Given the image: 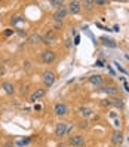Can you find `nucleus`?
<instances>
[{
    "instance_id": "17",
    "label": "nucleus",
    "mask_w": 129,
    "mask_h": 147,
    "mask_svg": "<svg viewBox=\"0 0 129 147\" xmlns=\"http://www.w3.org/2000/svg\"><path fill=\"white\" fill-rule=\"evenodd\" d=\"M111 106H116V107H119V109H122L123 106H125V101L122 100V98H113L111 100Z\"/></svg>"
},
{
    "instance_id": "4",
    "label": "nucleus",
    "mask_w": 129,
    "mask_h": 147,
    "mask_svg": "<svg viewBox=\"0 0 129 147\" xmlns=\"http://www.w3.org/2000/svg\"><path fill=\"white\" fill-rule=\"evenodd\" d=\"M43 83H45V86H52L55 83V73L54 71H45L43 73Z\"/></svg>"
},
{
    "instance_id": "20",
    "label": "nucleus",
    "mask_w": 129,
    "mask_h": 147,
    "mask_svg": "<svg viewBox=\"0 0 129 147\" xmlns=\"http://www.w3.org/2000/svg\"><path fill=\"white\" fill-rule=\"evenodd\" d=\"M50 5H52V6H62V2H61V0H52V2H49Z\"/></svg>"
},
{
    "instance_id": "12",
    "label": "nucleus",
    "mask_w": 129,
    "mask_h": 147,
    "mask_svg": "<svg viewBox=\"0 0 129 147\" xmlns=\"http://www.w3.org/2000/svg\"><path fill=\"white\" fill-rule=\"evenodd\" d=\"M89 82L93 86H102V83H104V77H102L101 74H93V76L89 77Z\"/></svg>"
},
{
    "instance_id": "16",
    "label": "nucleus",
    "mask_w": 129,
    "mask_h": 147,
    "mask_svg": "<svg viewBox=\"0 0 129 147\" xmlns=\"http://www.w3.org/2000/svg\"><path fill=\"white\" fill-rule=\"evenodd\" d=\"M79 113H80L83 117H91L93 111H92V109H89V107H80V109H79Z\"/></svg>"
},
{
    "instance_id": "27",
    "label": "nucleus",
    "mask_w": 129,
    "mask_h": 147,
    "mask_svg": "<svg viewBox=\"0 0 129 147\" xmlns=\"http://www.w3.org/2000/svg\"><path fill=\"white\" fill-rule=\"evenodd\" d=\"M123 88H125V91H126V92H129V85H128V82H126V80H123Z\"/></svg>"
},
{
    "instance_id": "18",
    "label": "nucleus",
    "mask_w": 129,
    "mask_h": 147,
    "mask_svg": "<svg viewBox=\"0 0 129 147\" xmlns=\"http://www.w3.org/2000/svg\"><path fill=\"white\" fill-rule=\"evenodd\" d=\"M80 5L85 7L86 11H91L92 7L95 6V3H93V0H85V2H83V3H80Z\"/></svg>"
},
{
    "instance_id": "29",
    "label": "nucleus",
    "mask_w": 129,
    "mask_h": 147,
    "mask_svg": "<svg viewBox=\"0 0 129 147\" xmlns=\"http://www.w3.org/2000/svg\"><path fill=\"white\" fill-rule=\"evenodd\" d=\"M97 67H104V63L99 59V61H97Z\"/></svg>"
},
{
    "instance_id": "13",
    "label": "nucleus",
    "mask_w": 129,
    "mask_h": 147,
    "mask_svg": "<svg viewBox=\"0 0 129 147\" xmlns=\"http://www.w3.org/2000/svg\"><path fill=\"white\" fill-rule=\"evenodd\" d=\"M2 89L7 94V95H13L15 94V86L11 82H3L2 83Z\"/></svg>"
},
{
    "instance_id": "31",
    "label": "nucleus",
    "mask_w": 129,
    "mask_h": 147,
    "mask_svg": "<svg viewBox=\"0 0 129 147\" xmlns=\"http://www.w3.org/2000/svg\"><path fill=\"white\" fill-rule=\"evenodd\" d=\"M114 123H116V126H120V120L116 119V120H114Z\"/></svg>"
},
{
    "instance_id": "14",
    "label": "nucleus",
    "mask_w": 129,
    "mask_h": 147,
    "mask_svg": "<svg viewBox=\"0 0 129 147\" xmlns=\"http://www.w3.org/2000/svg\"><path fill=\"white\" fill-rule=\"evenodd\" d=\"M39 42H42V37H40V34H37V33H33V34H30V36L27 37L28 45H36V43H39Z\"/></svg>"
},
{
    "instance_id": "2",
    "label": "nucleus",
    "mask_w": 129,
    "mask_h": 147,
    "mask_svg": "<svg viewBox=\"0 0 129 147\" xmlns=\"http://www.w3.org/2000/svg\"><path fill=\"white\" fill-rule=\"evenodd\" d=\"M42 42L45 43V45H55V43L58 42V39H56V34H55L52 30H48V31H46V34L43 36Z\"/></svg>"
},
{
    "instance_id": "23",
    "label": "nucleus",
    "mask_w": 129,
    "mask_h": 147,
    "mask_svg": "<svg viewBox=\"0 0 129 147\" xmlns=\"http://www.w3.org/2000/svg\"><path fill=\"white\" fill-rule=\"evenodd\" d=\"M24 18H21V16H13V20H12V24H18V22H21Z\"/></svg>"
},
{
    "instance_id": "19",
    "label": "nucleus",
    "mask_w": 129,
    "mask_h": 147,
    "mask_svg": "<svg viewBox=\"0 0 129 147\" xmlns=\"http://www.w3.org/2000/svg\"><path fill=\"white\" fill-rule=\"evenodd\" d=\"M30 143H31V138L28 137V138H25V140H19L18 143H16V146L22 147V146H27V144H30Z\"/></svg>"
},
{
    "instance_id": "3",
    "label": "nucleus",
    "mask_w": 129,
    "mask_h": 147,
    "mask_svg": "<svg viewBox=\"0 0 129 147\" xmlns=\"http://www.w3.org/2000/svg\"><path fill=\"white\" fill-rule=\"evenodd\" d=\"M67 13H68L67 7H65V6H59L58 9H56V12L54 13V20L58 21V22H62V20L67 16Z\"/></svg>"
},
{
    "instance_id": "5",
    "label": "nucleus",
    "mask_w": 129,
    "mask_h": 147,
    "mask_svg": "<svg viewBox=\"0 0 129 147\" xmlns=\"http://www.w3.org/2000/svg\"><path fill=\"white\" fill-rule=\"evenodd\" d=\"M54 113L56 116H65L68 113V109H67V106L64 104V102H56V104L54 106Z\"/></svg>"
},
{
    "instance_id": "1",
    "label": "nucleus",
    "mask_w": 129,
    "mask_h": 147,
    "mask_svg": "<svg viewBox=\"0 0 129 147\" xmlns=\"http://www.w3.org/2000/svg\"><path fill=\"white\" fill-rule=\"evenodd\" d=\"M55 58H56V54L54 52V51H50V49H45L40 54V59H42L43 64H52L55 61Z\"/></svg>"
},
{
    "instance_id": "11",
    "label": "nucleus",
    "mask_w": 129,
    "mask_h": 147,
    "mask_svg": "<svg viewBox=\"0 0 129 147\" xmlns=\"http://www.w3.org/2000/svg\"><path fill=\"white\" fill-rule=\"evenodd\" d=\"M101 91L104 92V94H107V95H113V97H116V95L119 94V88H117V86H114V85H107Z\"/></svg>"
},
{
    "instance_id": "6",
    "label": "nucleus",
    "mask_w": 129,
    "mask_h": 147,
    "mask_svg": "<svg viewBox=\"0 0 129 147\" xmlns=\"http://www.w3.org/2000/svg\"><path fill=\"white\" fill-rule=\"evenodd\" d=\"M70 144H71L73 147H83V144H85V138H83V135H80V134L73 135V137L70 138Z\"/></svg>"
},
{
    "instance_id": "22",
    "label": "nucleus",
    "mask_w": 129,
    "mask_h": 147,
    "mask_svg": "<svg viewBox=\"0 0 129 147\" xmlns=\"http://www.w3.org/2000/svg\"><path fill=\"white\" fill-rule=\"evenodd\" d=\"M114 65H116V67H117V70H119V71H122V73H123V74H126V73H128V71H126V70H125V68H123V67H122V65H120V64H119V63H114Z\"/></svg>"
},
{
    "instance_id": "30",
    "label": "nucleus",
    "mask_w": 129,
    "mask_h": 147,
    "mask_svg": "<svg viewBox=\"0 0 129 147\" xmlns=\"http://www.w3.org/2000/svg\"><path fill=\"white\" fill-rule=\"evenodd\" d=\"M3 147H13V144H12V143H6Z\"/></svg>"
},
{
    "instance_id": "8",
    "label": "nucleus",
    "mask_w": 129,
    "mask_h": 147,
    "mask_svg": "<svg viewBox=\"0 0 129 147\" xmlns=\"http://www.w3.org/2000/svg\"><path fill=\"white\" fill-rule=\"evenodd\" d=\"M67 134V123H64V122H59V123H56V126H55V135L56 137H64Z\"/></svg>"
},
{
    "instance_id": "24",
    "label": "nucleus",
    "mask_w": 129,
    "mask_h": 147,
    "mask_svg": "<svg viewBox=\"0 0 129 147\" xmlns=\"http://www.w3.org/2000/svg\"><path fill=\"white\" fill-rule=\"evenodd\" d=\"M5 73H6V67L3 64H0V77L5 76Z\"/></svg>"
},
{
    "instance_id": "15",
    "label": "nucleus",
    "mask_w": 129,
    "mask_h": 147,
    "mask_svg": "<svg viewBox=\"0 0 129 147\" xmlns=\"http://www.w3.org/2000/svg\"><path fill=\"white\" fill-rule=\"evenodd\" d=\"M101 42H102V45L107 46V48H116L117 46V43L113 39H108V37H101Z\"/></svg>"
},
{
    "instance_id": "7",
    "label": "nucleus",
    "mask_w": 129,
    "mask_h": 147,
    "mask_svg": "<svg viewBox=\"0 0 129 147\" xmlns=\"http://www.w3.org/2000/svg\"><path fill=\"white\" fill-rule=\"evenodd\" d=\"M80 9H82L80 2H76V0H73V2L68 3V12H70L71 15H77V13L80 12Z\"/></svg>"
},
{
    "instance_id": "10",
    "label": "nucleus",
    "mask_w": 129,
    "mask_h": 147,
    "mask_svg": "<svg viewBox=\"0 0 129 147\" xmlns=\"http://www.w3.org/2000/svg\"><path fill=\"white\" fill-rule=\"evenodd\" d=\"M111 143L114 146H120L123 143V132L122 131H114L113 135H111Z\"/></svg>"
},
{
    "instance_id": "26",
    "label": "nucleus",
    "mask_w": 129,
    "mask_h": 147,
    "mask_svg": "<svg viewBox=\"0 0 129 147\" xmlns=\"http://www.w3.org/2000/svg\"><path fill=\"white\" fill-rule=\"evenodd\" d=\"M12 34H13V30H12V28H7V30L5 31V36H6V37H9V36H12Z\"/></svg>"
},
{
    "instance_id": "21",
    "label": "nucleus",
    "mask_w": 129,
    "mask_h": 147,
    "mask_svg": "<svg viewBox=\"0 0 129 147\" xmlns=\"http://www.w3.org/2000/svg\"><path fill=\"white\" fill-rule=\"evenodd\" d=\"M101 106H102V107H108V106H111V100H102V101H101Z\"/></svg>"
},
{
    "instance_id": "25",
    "label": "nucleus",
    "mask_w": 129,
    "mask_h": 147,
    "mask_svg": "<svg viewBox=\"0 0 129 147\" xmlns=\"http://www.w3.org/2000/svg\"><path fill=\"white\" fill-rule=\"evenodd\" d=\"M93 3H95V5H98V6H104V5H107V2H105V0H95Z\"/></svg>"
},
{
    "instance_id": "32",
    "label": "nucleus",
    "mask_w": 129,
    "mask_h": 147,
    "mask_svg": "<svg viewBox=\"0 0 129 147\" xmlns=\"http://www.w3.org/2000/svg\"><path fill=\"white\" fill-rule=\"evenodd\" d=\"M113 30H114V31H119V30H120V27H119V25H114V28H113Z\"/></svg>"
},
{
    "instance_id": "9",
    "label": "nucleus",
    "mask_w": 129,
    "mask_h": 147,
    "mask_svg": "<svg viewBox=\"0 0 129 147\" xmlns=\"http://www.w3.org/2000/svg\"><path fill=\"white\" fill-rule=\"evenodd\" d=\"M45 94H46V89L39 88V89H36V91L30 95V101H31V102H36V101L40 100L42 97H45Z\"/></svg>"
},
{
    "instance_id": "28",
    "label": "nucleus",
    "mask_w": 129,
    "mask_h": 147,
    "mask_svg": "<svg viewBox=\"0 0 129 147\" xmlns=\"http://www.w3.org/2000/svg\"><path fill=\"white\" fill-rule=\"evenodd\" d=\"M79 43H80V37L76 36V37H74V45H79Z\"/></svg>"
}]
</instances>
